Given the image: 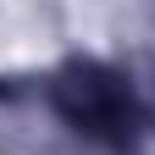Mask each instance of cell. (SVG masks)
<instances>
[{"instance_id":"obj_1","label":"cell","mask_w":155,"mask_h":155,"mask_svg":"<svg viewBox=\"0 0 155 155\" xmlns=\"http://www.w3.org/2000/svg\"><path fill=\"white\" fill-rule=\"evenodd\" d=\"M61 111L94 139H127L133 122H139V105H133L127 83L111 78V72H94V67L72 72L61 83Z\"/></svg>"}]
</instances>
